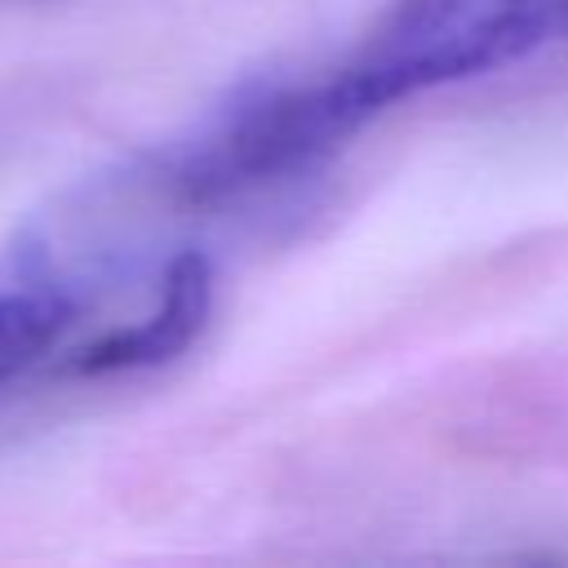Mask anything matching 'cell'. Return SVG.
Segmentation results:
<instances>
[{
  "label": "cell",
  "instance_id": "6da1fadb",
  "mask_svg": "<svg viewBox=\"0 0 568 568\" xmlns=\"http://www.w3.org/2000/svg\"><path fill=\"white\" fill-rule=\"evenodd\" d=\"M564 40L568 0H395L324 71L364 129L404 98L497 71Z\"/></svg>",
  "mask_w": 568,
  "mask_h": 568
},
{
  "label": "cell",
  "instance_id": "3957f363",
  "mask_svg": "<svg viewBox=\"0 0 568 568\" xmlns=\"http://www.w3.org/2000/svg\"><path fill=\"white\" fill-rule=\"evenodd\" d=\"M84 315V297L40 257H0V386L44 368Z\"/></svg>",
  "mask_w": 568,
  "mask_h": 568
},
{
  "label": "cell",
  "instance_id": "7a4b0ae2",
  "mask_svg": "<svg viewBox=\"0 0 568 568\" xmlns=\"http://www.w3.org/2000/svg\"><path fill=\"white\" fill-rule=\"evenodd\" d=\"M209 293H213V275L204 253H182L169 262L164 284H160V302L146 320L115 328L89 346L67 351V373L75 377H102V373H129V368H151L169 355H178L204 324L209 315Z\"/></svg>",
  "mask_w": 568,
  "mask_h": 568
}]
</instances>
